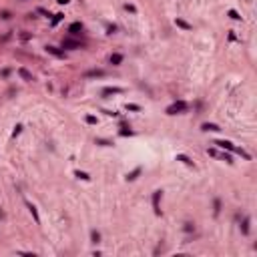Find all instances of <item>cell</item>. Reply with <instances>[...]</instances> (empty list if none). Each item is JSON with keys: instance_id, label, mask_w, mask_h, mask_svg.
Returning a JSON list of instances; mask_svg holds the SVG:
<instances>
[{"instance_id": "6da1fadb", "label": "cell", "mask_w": 257, "mask_h": 257, "mask_svg": "<svg viewBox=\"0 0 257 257\" xmlns=\"http://www.w3.org/2000/svg\"><path fill=\"white\" fill-rule=\"evenodd\" d=\"M183 111H187V103L177 100V103H173L171 107L167 109V115H177V113H183Z\"/></svg>"}, {"instance_id": "7a4b0ae2", "label": "cell", "mask_w": 257, "mask_h": 257, "mask_svg": "<svg viewBox=\"0 0 257 257\" xmlns=\"http://www.w3.org/2000/svg\"><path fill=\"white\" fill-rule=\"evenodd\" d=\"M62 48H70V50H77V48H83V44L77 42V40H62Z\"/></svg>"}, {"instance_id": "3957f363", "label": "cell", "mask_w": 257, "mask_h": 257, "mask_svg": "<svg viewBox=\"0 0 257 257\" xmlns=\"http://www.w3.org/2000/svg\"><path fill=\"white\" fill-rule=\"evenodd\" d=\"M46 52H48V54H52V56H56V58H64V52H62V50H58L56 46H46Z\"/></svg>"}, {"instance_id": "277c9868", "label": "cell", "mask_w": 257, "mask_h": 257, "mask_svg": "<svg viewBox=\"0 0 257 257\" xmlns=\"http://www.w3.org/2000/svg\"><path fill=\"white\" fill-rule=\"evenodd\" d=\"M159 199H161V191H155L153 193V207H155V213L161 215V209H159Z\"/></svg>"}, {"instance_id": "5b68a950", "label": "cell", "mask_w": 257, "mask_h": 257, "mask_svg": "<svg viewBox=\"0 0 257 257\" xmlns=\"http://www.w3.org/2000/svg\"><path fill=\"white\" fill-rule=\"evenodd\" d=\"M213 145L221 147V149H227V151H233V149H235V147H233V143H229V141H215Z\"/></svg>"}, {"instance_id": "8992f818", "label": "cell", "mask_w": 257, "mask_h": 257, "mask_svg": "<svg viewBox=\"0 0 257 257\" xmlns=\"http://www.w3.org/2000/svg\"><path fill=\"white\" fill-rule=\"evenodd\" d=\"M175 24H177L179 28H183V30H191V28H193V26H191L189 22H185L183 18H175Z\"/></svg>"}, {"instance_id": "52a82bcc", "label": "cell", "mask_w": 257, "mask_h": 257, "mask_svg": "<svg viewBox=\"0 0 257 257\" xmlns=\"http://www.w3.org/2000/svg\"><path fill=\"white\" fill-rule=\"evenodd\" d=\"M68 32H72V34H79V32H83V24H81V22H72V24L68 26Z\"/></svg>"}, {"instance_id": "ba28073f", "label": "cell", "mask_w": 257, "mask_h": 257, "mask_svg": "<svg viewBox=\"0 0 257 257\" xmlns=\"http://www.w3.org/2000/svg\"><path fill=\"white\" fill-rule=\"evenodd\" d=\"M26 207H28V211H30V215L34 217V221H36V223H40V217H38V211H36V207H34L32 203H26Z\"/></svg>"}, {"instance_id": "9c48e42d", "label": "cell", "mask_w": 257, "mask_h": 257, "mask_svg": "<svg viewBox=\"0 0 257 257\" xmlns=\"http://www.w3.org/2000/svg\"><path fill=\"white\" fill-rule=\"evenodd\" d=\"M117 92H123V88H119V86H107L103 90V94H117Z\"/></svg>"}, {"instance_id": "30bf717a", "label": "cell", "mask_w": 257, "mask_h": 257, "mask_svg": "<svg viewBox=\"0 0 257 257\" xmlns=\"http://www.w3.org/2000/svg\"><path fill=\"white\" fill-rule=\"evenodd\" d=\"M18 75H20V77H22L24 81H28V83L32 81V75H30V72H28L26 68H18Z\"/></svg>"}, {"instance_id": "8fae6325", "label": "cell", "mask_w": 257, "mask_h": 257, "mask_svg": "<svg viewBox=\"0 0 257 257\" xmlns=\"http://www.w3.org/2000/svg\"><path fill=\"white\" fill-rule=\"evenodd\" d=\"M123 62V54H111V64H121Z\"/></svg>"}, {"instance_id": "7c38bea8", "label": "cell", "mask_w": 257, "mask_h": 257, "mask_svg": "<svg viewBox=\"0 0 257 257\" xmlns=\"http://www.w3.org/2000/svg\"><path fill=\"white\" fill-rule=\"evenodd\" d=\"M177 161H181V163H185V165H189V167H193V161L187 157V155H177Z\"/></svg>"}, {"instance_id": "4fadbf2b", "label": "cell", "mask_w": 257, "mask_h": 257, "mask_svg": "<svg viewBox=\"0 0 257 257\" xmlns=\"http://www.w3.org/2000/svg\"><path fill=\"white\" fill-rule=\"evenodd\" d=\"M88 79H94V77H105V70H88L86 72Z\"/></svg>"}, {"instance_id": "5bb4252c", "label": "cell", "mask_w": 257, "mask_h": 257, "mask_svg": "<svg viewBox=\"0 0 257 257\" xmlns=\"http://www.w3.org/2000/svg\"><path fill=\"white\" fill-rule=\"evenodd\" d=\"M139 175H141V167H137L135 171H131V173L127 175V179H128V181H135V179H137Z\"/></svg>"}, {"instance_id": "9a60e30c", "label": "cell", "mask_w": 257, "mask_h": 257, "mask_svg": "<svg viewBox=\"0 0 257 257\" xmlns=\"http://www.w3.org/2000/svg\"><path fill=\"white\" fill-rule=\"evenodd\" d=\"M203 131H221V128L217 127V125H213V123H203Z\"/></svg>"}, {"instance_id": "2e32d148", "label": "cell", "mask_w": 257, "mask_h": 257, "mask_svg": "<svg viewBox=\"0 0 257 257\" xmlns=\"http://www.w3.org/2000/svg\"><path fill=\"white\" fill-rule=\"evenodd\" d=\"M62 18H64V14H62V12H58V14H54V16H52V26H56V24H58V22H60Z\"/></svg>"}, {"instance_id": "e0dca14e", "label": "cell", "mask_w": 257, "mask_h": 257, "mask_svg": "<svg viewBox=\"0 0 257 257\" xmlns=\"http://www.w3.org/2000/svg\"><path fill=\"white\" fill-rule=\"evenodd\" d=\"M233 151H235V153H237V155H241V157H243V159H247V161H249V159H251V155H249V153H245V151H243V149H233Z\"/></svg>"}, {"instance_id": "ac0fdd59", "label": "cell", "mask_w": 257, "mask_h": 257, "mask_svg": "<svg viewBox=\"0 0 257 257\" xmlns=\"http://www.w3.org/2000/svg\"><path fill=\"white\" fill-rule=\"evenodd\" d=\"M229 18H233V20H241V16H239V12H237V10H233V8L229 10Z\"/></svg>"}, {"instance_id": "d6986e66", "label": "cell", "mask_w": 257, "mask_h": 257, "mask_svg": "<svg viewBox=\"0 0 257 257\" xmlns=\"http://www.w3.org/2000/svg\"><path fill=\"white\" fill-rule=\"evenodd\" d=\"M85 121L88 123V125H96V123H98V121H96V117H92V115H86Z\"/></svg>"}, {"instance_id": "ffe728a7", "label": "cell", "mask_w": 257, "mask_h": 257, "mask_svg": "<svg viewBox=\"0 0 257 257\" xmlns=\"http://www.w3.org/2000/svg\"><path fill=\"white\" fill-rule=\"evenodd\" d=\"M127 111H141V107L139 105H135V103H127V107H125Z\"/></svg>"}, {"instance_id": "44dd1931", "label": "cell", "mask_w": 257, "mask_h": 257, "mask_svg": "<svg viewBox=\"0 0 257 257\" xmlns=\"http://www.w3.org/2000/svg\"><path fill=\"white\" fill-rule=\"evenodd\" d=\"M241 231H243L245 235L249 233V219H245V221H243V225H241Z\"/></svg>"}, {"instance_id": "7402d4cb", "label": "cell", "mask_w": 257, "mask_h": 257, "mask_svg": "<svg viewBox=\"0 0 257 257\" xmlns=\"http://www.w3.org/2000/svg\"><path fill=\"white\" fill-rule=\"evenodd\" d=\"M75 177H79V179H83V181H88V179H90V177H88L86 173H83V171H77L75 173Z\"/></svg>"}, {"instance_id": "603a6c76", "label": "cell", "mask_w": 257, "mask_h": 257, "mask_svg": "<svg viewBox=\"0 0 257 257\" xmlns=\"http://www.w3.org/2000/svg\"><path fill=\"white\" fill-rule=\"evenodd\" d=\"M125 10H127V12H131V14H135V12H137V8H135L133 4H125Z\"/></svg>"}, {"instance_id": "cb8c5ba5", "label": "cell", "mask_w": 257, "mask_h": 257, "mask_svg": "<svg viewBox=\"0 0 257 257\" xmlns=\"http://www.w3.org/2000/svg\"><path fill=\"white\" fill-rule=\"evenodd\" d=\"M20 131H22V125H16L14 131H12V137H18V135H20Z\"/></svg>"}, {"instance_id": "d4e9b609", "label": "cell", "mask_w": 257, "mask_h": 257, "mask_svg": "<svg viewBox=\"0 0 257 257\" xmlns=\"http://www.w3.org/2000/svg\"><path fill=\"white\" fill-rule=\"evenodd\" d=\"M121 135H123V137H131V135H133V131H131V128H123V131H121Z\"/></svg>"}, {"instance_id": "484cf974", "label": "cell", "mask_w": 257, "mask_h": 257, "mask_svg": "<svg viewBox=\"0 0 257 257\" xmlns=\"http://www.w3.org/2000/svg\"><path fill=\"white\" fill-rule=\"evenodd\" d=\"M0 16H2L4 20H8V18H10V12H8V10H2V12H0Z\"/></svg>"}, {"instance_id": "4316f807", "label": "cell", "mask_w": 257, "mask_h": 257, "mask_svg": "<svg viewBox=\"0 0 257 257\" xmlns=\"http://www.w3.org/2000/svg\"><path fill=\"white\" fill-rule=\"evenodd\" d=\"M98 239H100V233H98V231H92V241H94V243H96V241H98Z\"/></svg>"}, {"instance_id": "83f0119b", "label": "cell", "mask_w": 257, "mask_h": 257, "mask_svg": "<svg viewBox=\"0 0 257 257\" xmlns=\"http://www.w3.org/2000/svg\"><path fill=\"white\" fill-rule=\"evenodd\" d=\"M219 207H221V203H219V199H215V213H219Z\"/></svg>"}, {"instance_id": "f1b7e54d", "label": "cell", "mask_w": 257, "mask_h": 257, "mask_svg": "<svg viewBox=\"0 0 257 257\" xmlns=\"http://www.w3.org/2000/svg\"><path fill=\"white\" fill-rule=\"evenodd\" d=\"M56 2H58V4H66L68 0H56Z\"/></svg>"}]
</instances>
